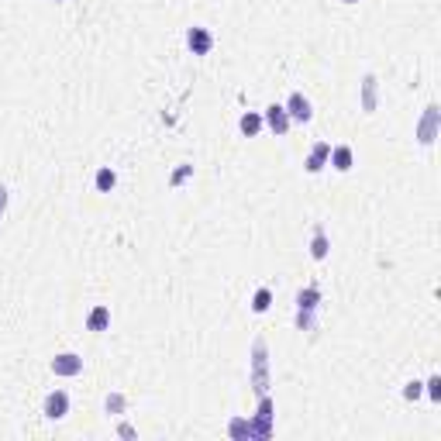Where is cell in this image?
Instances as JSON below:
<instances>
[{"label":"cell","mask_w":441,"mask_h":441,"mask_svg":"<svg viewBox=\"0 0 441 441\" xmlns=\"http://www.w3.org/2000/svg\"><path fill=\"white\" fill-rule=\"evenodd\" d=\"M317 307H321V286H304L297 293V314H293V324L297 331H317Z\"/></svg>","instance_id":"cell-1"},{"label":"cell","mask_w":441,"mask_h":441,"mask_svg":"<svg viewBox=\"0 0 441 441\" xmlns=\"http://www.w3.org/2000/svg\"><path fill=\"white\" fill-rule=\"evenodd\" d=\"M248 386L256 389V396L269 393V345L265 338L252 341V359H248Z\"/></svg>","instance_id":"cell-2"},{"label":"cell","mask_w":441,"mask_h":441,"mask_svg":"<svg viewBox=\"0 0 441 441\" xmlns=\"http://www.w3.org/2000/svg\"><path fill=\"white\" fill-rule=\"evenodd\" d=\"M248 420H252V438H269V435H273V424H276V403H273L269 393H262L259 396V411L248 417Z\"/></svg>","instance_id":"cell-3"},{"label":"cell","mask_w":441,"mask_h":441,"mask_svg":"<svg viewBox=\"0 0 441 441\" xmlns=\"http://www.w3.org/2000/svg\"><path fill=\"white\" fill-rule=\"evenodd\" d=\"M438 128H441V110H438V104H428L424 107V114H420V121H417V128H414V138L428 149V145H435Z\"/></svg>","instance_id":"cell-4"},{"label":"cell","mask_w":441,"mask_h":441,"mask_svg":"<svg viewBox=\"0 0 441 441\" xmlns=\"http://www.w3.org/2000/svg\"><path fill=\"white\" fill-rule=\"evenodd\" d=\"M286 114H290V121H297V125H311L314 121V104L300 93V90H293L290 97H286Z\"/></svg>","instance_id":"cell-5"},{"label":"cell","mask_w":441,"mask_h":441,"mask_svg":"<svg viewBox=\"0 0 441 441\" xmlns=\"http://www.w3.org/2000/svg\"><path fill=\"white\" fill-rule=\"evenodd\" d=\"M262 125L273 131L276 138H283L293 121H290V114H286V107H283V104H269L265 110H262Z\"/></svg>","instance_id":"cell-6"},{"label":"cell","mask_w":441,"mask_h":441,"mask_svg":"<svg viewBox=\"0 0 441 441\" xmlns=\"http://www.w3.org/2000/svg\"><path fill=\"white\" fill-rule=\"evenodd\" d=\"M49 369H52L55 376H62V379H73V376L83 372V355H76V352H59L52 362H49Z\"/></svg>","instance_id":"cell-7"},{"label":"cell","mask_w":441,"mask_h":441,"mask_svg":"<svg viewBox=\"0 0 441 441\" xmlns=\"http://www.w3.org/2000/svg\"><path fill=\"white\" fill-rule=\"evenodd\" d=\"M186 49L193 55H210V49H214V31L210 28H186Z\"/></svg>","instance_id":"cell-8"},{"label":"cell","mask_w":441,"mask_h":441,"mask_svg":"<svg viewBox=\"0 0 441 441\" xmlns=\"http://www.w3.org/2000/svg\"><path fill=\"white\" fill-rule=\"evenodd\" d=\"M42 414L49 417V420H62V417L69 414V393L66 389H52L45 396V403H42Z\"/></svg>","instance_id":"cell-9"},{"label":"cell","mask_w":441,"mask_h":441,"mask_svg":"<svg viewBox=\"0 0 441 441\" xmlns=\"http://www.w3.org/2000/svg\"><path fill=\"white\" fill-rule=\"evenodd\" d=\"M328 156H331V145H328V142H317L311 152H307V159H304V169H307L311 176L324 173V166H328Z\"/></svg>","instance_id":"cell-10"},{"label":"cell","mask_w":441,"mask_h":441,"mask_svg":"<svg viewBox=\"0 0 441 441\" xmlns=\"http://www.w3.org/2000/svg\"><path fill=\"white\" fill-rule=\"evenodd\" d=\"M331 256V241H328V231L324 224H314L311 228V259L314 262H324Z\"/></svg>","instance_id":"cell-11"},{"label":"cell","mask_w":441,"mask_h":441,"mask_svg":"<svg viewBox=\"0 0 441 441\" xmlns=\"http://www.w3.org/2000/svg\"><path fill=\"white\" fill-rule=\"evenodd\" d=\"M328 166H335L338 173H348V169L355 166V152H352V145H331Z\"/></svg>","instance_id":"cell-12"},{"label":"cell","mask_w":441,"mask_h":441,"mask_svg":"<svg viewBox=\"0 0 441 441\" xmlns=\"http://www.w3.org/2000/svg\"><path fill=\"white\" fill-rule=\"evenodd\" d=\"M107 328H110V307H104V304L90 307V314H86V331L101 335V331H107Z\"/></svg>","instance_id":"cell-13"},{"label":"cell","mask_w":441,"mask_h":441,"mask_svg":"<svg viewBox=\"0 0 441 441\" xmlns=\"http://www.w3.org/2000/svg\"><path fill=\"white\" fill-rule=\"evenodd\" d=\"M376 97H379V79L369 73L362 79V114H376Z\"/></svg>","instance_id":"cell-14"},{"label":"cell","mask_w":441,"mask_h":441,"mask_svg":"<svg viewBox=\"0 0 441 441\" xmlns=\"http://www.w3.org/2000/svg\"><path fill=\"white\" fill-rule=\"evenodd\" d=\"M238 128H241L245 138H256V134L265 128V125H262V114H259V110H245V114L238 118Z\"/></svg>","instance_id":"cell-15"},{"label":"cell","mask_w":441,"mask_h":441,"mask_svg":"<svg viewBox=\"0 0 441 441\" xmlns=\"http://www.w3.org/2000/svg\"><path fill=\"white\" fill-rule=\"evenodd\" d=\"M93 186H97V193H110V190L118 186V173H114L110 166H101L97 176H93Z\"/></svg>","instance_id":"cell-16"},{"label":"cell","mask_w":441,"mask_h":441,"mask_svg":"<svg viewBox=\"0 0 441 441\" xmlns=\"http://www.w3.org/2000/svg\"><path fill=\"white\" fill-rule=\"evenodd\" d=\"M228 435H231L234 441H248V438H252V420H248V417H231Z\"/></svg>","instance_id":"cell-17"},{"label":"cell","mask_w":441,"mask_h":441,"mask_svg":"<svg viewBox=\"0 0 441 441\" xmlns=\"http://www.w3.org/2000/svg\"><path fill=\"white\" fill-rule=\"evenodd\" d=\"M248 307H252V314H265L273 307V290H269V286H259V290L252 293V304H248Z\"/></svg>","instance_id":"cell-18"},{"label":"cell","mask_w":441,"mask_h":441,"mask_svg":"<svg viewBox=\"0 0 441 441\" xmlns=\"http://www.w3.org/2000/svg\"><path fill=\"white\" fill-rule=\"evenodd\" d=\"M125 407H128L125 393H107V400H104V411H107V414H125Z\"/></svg>","instance_id":"cell-19"},{"label":"cell","mask_w":441,"mask_h":441,"mask_svg":"<svg viewBox=\"0 0 441 441\" xmlns=\"http://www.w3.org/2000/svg\"><path fill=\"white\" fill-rule=\"evenodd\" d=\"M190 176H193V166H190V162H183V166H176V169H173V176H169V186L176 190V186H183V183L190 180Z\"/></svg>","instance_id":"cell-20"},{"label":"cell","mask_w":441,"mask_h":441,"mask_svg":"<svg viewBox=\"0 0 441 441\" xmlns=\"http://www.w3.org/2000/svg\"><path fill=\"white\" fill-rule=\"evenodd\" d=\"M424 393H428L431 403H441V376H431V379L424 383Z\"/></svg>","instance_id":"cell-21"},{"label":"cell","mask_w":441,"mask_h":441,"mask_svg":"<svg viewBox=\"0 0 441 441\" xmlns=\"http://www.w3.org/2000/svg\"><path fill=\"white\" fill-rule=\"evenodd\" d=\"M420 396H424V383L411 379V383L403 386V400H420Z\"/></svg>","instance_id":"cell-22"},{"label":"cell","mask_w":441,"mask_h":441,"mask_svg":"<svg viewBox=\"0 0 441 441\" xmlns=\"http://www.w3.org/2000/svg\"><path fill=\"white\" fill-rule=\"evenodd\" d=\"M118 435H121V438H134V428H131V424H118Z\"/></svg>","instance_id":"cell-23"},{"label":"cell","mask_w":441,"mask_h":441,"mask_svg":"<svg viewBox=\"0 0 441 441\" xmlns=\"http://www.w3.org/2000/svg\"><path fill=\"white\" fill-rule=\"evenodd\" d=\"M4 210H7V186L0 183V217H4Z\"/></svg>","instance_id":"cell-24"},{"label":"cell","mask_w":441,"mask_h":441,"mask_svg":"<svg viewBox=\"0 0 441 441\" xmlns=\"http://www.w3.org/2000/svg\"><path fill=\"white\" fill-rule=\"evenodd\" d=\"M341 4H359V0H341Z\"/></svg>","instance_id":"cell-25"},{"label":"cell","mask_w":441,"mask_h":441,"mask_svg":"<svg viewBox=\"0 0 441 441\" xmlns=\"http://www.w3.org/2000/svg\"><path fill=\"white\" fill-rule=\"evenodd\" d=\"M52 4H62V0H52Z\"/></svg>","instance_id":"cell-26"}]
</instances>
